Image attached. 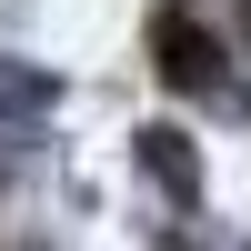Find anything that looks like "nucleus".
I'll return each instance as SVG.
<instances>
[{"instance_id":"obj_1","label":"nucleus","mask_w":251,"mask_h":251,"mask_svg":"<svg viewBox=\"0 0 251 251\" xmlns=\"http://www.w3.org/2000/svg\"><path fill=\"white\" fill-rule=\"evenodd\" d=\"M151 60H161V80H171V91H221V80H231L221 40L201 30L191 10H161V20H151Z\"/></svg>"},{"instance_id":"obj_2","label":"nucleus","mask_w":251,"mask_h":251,"mask_svg":"<svg viewBox=\"0 0 251 251\" xmlns=\"http://www.w3.org/2000/svg\"><path fill=\"white\" fill-rule=\"evenodd\" d=\"M131 151H141V171H151L161 191L181 201V211H191V201H201V151H191V141L171 131V121H151V131H131Z\"/></svg>"},{"instance_id":"obj_3","label":"nucleus","mask_w":251,"mask_h":251,"mask_svg":"<svg viewBox=\"0 0 251 251\" xmlns=\"http://www.w3.org/2000/svg\"><path fill=\"white\" fill-rule=\"evenodd\" d=\"M50 100H60V80L40 60H0V121H40Z\"/></svg>"}]
</instances>
